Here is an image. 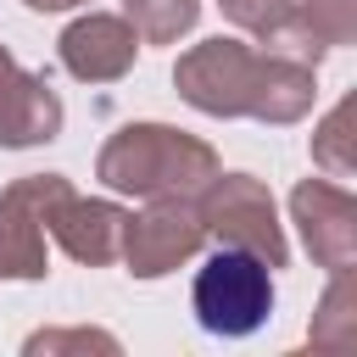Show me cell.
Here are the masks:
<instances>
[{"label":"cell","instance_id":"obj_1","mask_svg":"<svg viewBox=\"0 0 357 357\" xmlns=\"http://www.w3.org/2000/svg\"><path fill=\"white\" fill-rule=\"evenodd\" d=\"M190 307H195V324L206 335H223V340H245L268 324L273 312V279L262 268V257L240 251V245H223L212 251L201 268H195V284H190Z\"/></svg>","mask_w":357,"mask_h":357}]
</instances>
